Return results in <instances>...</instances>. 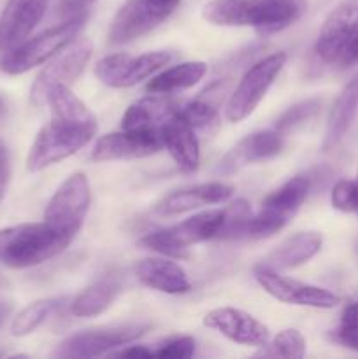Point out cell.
Listing matches in <instances>:
<instances>
[{"mask_svg":"<svg viewBox=\"0 0 358 359\" xmlns=\"http://www.w3.org/2000/svg\"><path fill=\"white\" fill-rule=\"evenodd\" d=\"M305 339L298 330L288 328L277 333L272 340V353L281 358L300 359L305 356Z\"/></svg>","mask_w":358,"mask_h":359,"instance_id":"1f68e13d","label":"cell"},{"mask_svg":"<svg viewBox=\"0 0 358 359\" xmlns=\"http://www.w3.org/2000/svg\"><path fill=\"white\" fill-rule=\"evenodd\" d=\"M330 339L347 349L358 351V321H343V325L330 335Z\"/></svg>","mask_w":358,"mask_h":359,"instance_id":"e575fe53","label":"cell"},{"mask_svg":"<svg viewBox=\"0 0 358 359\" xmlns=\"http://www.w3.org/2000/svg\"><path fill=\"white\" fill-rule=\"evenodd\" d=\"M11 179V160H9V151H7L6 144L0 140V202L6 196L7 184Z\"/></svg>","mask_w":358,"mask_h":359,"instance_id":"d590c367","label":"cell"},{"mask_svg":"<svg viewBox=\"0 0 358 359\" xmlns=\"http://www.w3.org/2000/svg\"><path fill=\"white\" fill-rule=\"evenodd\" d=\"M90 203V181L84 174H72L58 186L46 205L44 221L60 233L74 238L83 226Z\"/></svg>","mask_w":358,"mask_h":359,"instance_id":"30bf717a","label":"cell"},{"mask_svg":"<svg viewBox=\"0 0 358 359\" xmlns=\"http://www.w3.org/2000/svg\"><path fill=\"white\" fill-rule=\"evenodd\" d=\"M286 53L277 51L258 60L246 70V74L239 81L237 88L232 91L227 102L225 114H227L228 121L241 123L255 112L260 102L265 98L269 88L272 86L274 81L281 74L283 67L286 65Z\"/></svg>","mask_w":358,"mask_h":359,"instance_id":"ba28073f","label":"cell"},{"mask_svg":"<svg viewBox=\"0 0 358 359\" xmlns=\"http://www.w3.org/2000/svg\"><path fill=\"white\" fill-rule=\"evenodd\" d=\"M11 311H13V305L6 300H0V325L6 321V318L11 314Z\"/></svg>","mask_w":358,"mask_h":359,"instance_id":"f35d334b","label":"cell"},{"mask_svg":"<svg viewBox=\"0 0 358 359\" xmlns=\"http://www.w3.org/2000/svg\"><path fill=\"white\" fill-rule=\"evenodd\" d=\"M357 255H358V244H357Z\"/></svg>","mask_w":358,"mask_h":359,"instance_id":"b9f144b4","label":"cell"},{"mask_svg":"<svg viewBox=\"0 0 358 359\" xmlns=\"http://www.w3.org/2000/svg\"><path fill=\"white\" fill-rule=\"evenodd\" d=\"M207 72V63L193 60V62H183L179 65L165 69L164 72L154 74L147 81L146 90L150 93H172V91L188 90L204 79Z\"/></svg>","mask_w":358,"mask_h":359,"instance_id":"484cf974","label":"cell"},{"mask_svg":"<svg viewBox=\"0 0 358 359\" xmlns=\"http://www.w3.org/2000/svg\"><path fill=\"white\" fill-rule=\"evenodd\" d=\"M160 133L164 147L178 168L183 172H195L200 163V146L195 130L174 114L161 125Z\"/></svg>","mask_w":358,"mask_h":359,"instance_id":"7402d4cb","label":"cell"},{"mask_svg":"<svg viewBox=\"0 0 358 359\" xmlns=\"http://www.w3.org/2000/svg\"><path fill=\"white\" fill-rule=\"evenodd\" d=\"M321 107V102L318 98H307V100H300L297 104L291 105L290 109L283 112L279 116V119L276 121V130L279 133H288L291 130H295L297 126L304 125L305 121H309L311 118H314L319 112Z\"/></svg>","mask_w":358,"mask_h":359,"instance_id":"f546056e","label":"cell"},{"mask_svg":"<svg viewBox=\"0 0 358 359\" xmlns=\"http://www.w3.org/2000/svg\"><path fill=\"white\" fill-rule=\"evenodd\" d=\"M283 133L274 130H260L239 140L218 163L216 174L232 175L256 161H265L283 151Z\"/></svg>","mask_w":358,"mask_h":359,"instance_id":"e0dca14e","label":"cell"},{"mask_svg":"<svg viewBox=\"0 0 358 359\" xmlns=\"http://www.w3.org/2000/svg\"><path fill=\"white\" fill-rule=\"evenodd\" d=\"M91 53H93V44L86 37H74L67 46H63L51 60L48 65L41 70L37 79L34 81L30 90L32 104L42 107L46 104L49 90L56 84H67L72 86L77 77L83 74L84 67L90 62Z\"/></svg>","mask_w":358,"mask_h":359,"instance_id":"8fae6325","label":"cell"},{"mask_svg":"<svg viewBox=\"0 0 358 359\" xmlns=\"http://www.w3.org/2000/svg\"><path fill=\"white\" fill-rule=\"evenodd\" d=\"M46 104H49V107H51L53 118L74 123V125L97 128V118L93 116V112L86 107V104L76 93H72L70 86H67V84L53 86L46 97Z\"/></svg>","mask_w":358,"mask_h":359,"instance_id":"4316f807","label":"cell"},{"mask_svg":"<svg viewBox=\"0 0 358 359\" xmlns=\"http://www.w3.org/2000/svg\"><path fill=\"white\" fill-rule=\"evenodd\" d=\"M86 20V13L65 18L62 23L41 32L39 35L25 39L18 46L4 51L0 58V70L9 76H20L42 63L49 62L63 46L69 44Z\"/></svg>","mask_w":358,"mask_h":359,"instance_id":"3957f363","label":"cell"},{"mask_svg":"<svg viewBox=\"0 0 358 359\" xmlns=\"http://www.w3.org/2000/svg\"><path fill=\"white\" fill-rule=\"evenodd\" d=\"M234 186L218 181L186 186V188L175 189L164 196L157 203V212L164 214V216H175V214L200 209V207L225 203L234 196Z\"/></svg>","mask_w":358,"mask_h":359,"instance_id":"d6986e66","label":"cell"},{"mask_svg":"<svg viewBox=\"0 0 358 359\" xmlns=\"http://www.w3.org/2000/svg\"><path fill=\"white\" fill-rule=\"evenodd\" d=\"M74 238L49 223H25L0 230V263L9 269H30L58 256Z\"/></svg>","mask_w":358,"mask_h":359,"instance_id":"7a4b0ae2","label":"cell"},{"mask_svg":"<svg viewBox=\"0 0 358 359\" xmlns=\"http://www.w3.org/2000/svg\"><path fill=\"white\" fill-rule=\"evenodd\" d=\"M354 182H357V188H358V174H357V181H354ZM358 214V212H357Z\"/></svg>","mask_w":358,"mask_h":359,"instance_id":"60d3db41","label":"cell"},{"mask_svg":"<svg viewBox=\"0 0 358 359\" xmlns=\"http://www.w3.org/2000/svg\"><path fill=\"white\" fill-rule=\"evenodd\" d=\"M178 107L164 93H150L133 102L121 118V130L128 132H150L160 130L168 118L175 114Z\"/></svg>","mask_w":358,"mask_h":359,"instance_id":"603a6c76","label":"cell"},{"mask_svg":"<svg viewBox=\"0 0 358 359\" xmlns=\"http://www.w3.org/2000/svg\"><path fill=\"white\" fill-rule=\"evenodd\" d=\"M123 280L116 273H105L84 287L70 304V312L76 318H95L107 311L121 294Z\"/></svg>","mask_w":358,"mask_h":359,"instance_id":"d4e9b609","label":"cell"},{"mask_svg":"<svg viewBox=\"0 0 358 359\" xmlns=\"http://www.w3.org/2000/svg\"><path fill=\"white\" fill-rule=\"evenodd\" d=\"M225 210L223 228L220 231L218 238H235L244 233V226L251 216V207L246 200L239 198L232 202Z\"/></svg>","mask_w":358,"mask_h":359,"instance_id":"4dcf8cb0","label":"cell"},{"mask_svg":"<svg viewBox=\"0 0 358 359\" xmlns=\"http://www.w3.org/2000/svg\"><path fill=\"white\" fill-rule=\"evenodd\" d=\"M323 237L319 231H298L286 241L281 242L272 252L262 259L260 265L265 269L283 272V270L297 269L309 259L314 258L321 251Z\"/></svg>","mask_w":358,"mask_h":359,"instance_id":"44dd1931","label":"cell"},{"mask_svg":"<svg viewBox=\"0 0 358 359\" xmlns=\"http://www.w3.org/2000/svg\"><path fill=\"white\" fill-rule=\"evenodd\" d=\"M63 304V298H41L32 302L25 309L18 312L16 318L11 323V333L14 337H27L34 333L39 326L44 325L46 319Z\"/></svg>","mask_w":358,"mask_h":359,"instance_id":"83f0119b","label":"cell"},{"mask_svg":"<svg viewBox=\"0 0 358 359\" xmlns=\"http://www.w3.org/2000/svg\"><path fill=\"white\" fill-rule=\"evenodd\" d=\"M316 53L326 65L347 69L358 62V0H340L325 18Z\"/></svg>","mask_w":358,"mask_h":359,"instance_id":"277c9868","label":"cell"},{"mask_svg":"<svg viewBox=\"0 0 358 359\" xmlns=\"http://www.w3.org/2000/svg\"><path fill=\"white\" fill-rule=\"evenodd\" d=\"M253 276H255L256 283L263 287V291L281 304L297 305V307L333 309L340 302L337 294L325 287L312 286V284L281 276V272L265 269L262 265L255 266Z\"/></svg>","mask_w":358,"mask_h":359,"instance_id":"4fadbf2b","label":"cell"},{"mask_svg":"<svg viewBox=\"0 0 358 359\" xmlns=\"http://www.w3.org/2000/svg\"><path fill=\"white\" fill-rule=\"evenodd\" d=\"M175 116L181 118L186 125L192 126L197 133H216L220 128L218 107L214 105V102L204 100V98H197L181 109L178 107Z\"/></svg>","mask_w":358,"mask_h":359,"instance_id":"f1b7e54d","label":"cell"},{"mask_svg":"<svg viewBox=\"0 0 358 359\" xmlns=\"http://www.w3.org/2000/svg\"><path fill=\"white\" fill-rule=\"evenodd\" d=\"M204 325L239 346L263 347L269 342V328L241 309H214L206 314Z\"/></svg>","mask_w":358,"mask_h":359,"instance_id":"2e32d148","label":"cell"},{"mask_svg":"<svg viewBox=\"0 0 358 359\" xmlns=\"http://www.w3.org/2000/svg\"><path fill=\"white\" fill-rule=\"evenodd\" d=\"M181 0H126L114 14L107 41L112 46L133 42L168 20Z\"/></svg>","mask_w":358,"mask_h":359,"instance_id":"9c48e42d","label":"cell"},{"mask_svg":"<svg viewBox=\"0 0 358 359\" xmlns=\"http://www.w3.org/2000/svg\"><path fill=\"white\" fill-rule=\"evenodd\" d=\"M332 200L333 209L340 210V212H358V188L357 182L350 181V179H340L336 182L332 189Z\"/></svg>","mask_w":358,"mask_h":359,"instance_id":"d6a6232c","label":"cell"},{"mask_svg":"<svg viewBox=\"0 0 358 359\" xmlns=\"http://www.w3.org/2000/svg\"><path fill=\"white\" fill-rule=\"evenodd\" d=\"M302 11V0H211L202 16L218 27H251L260 35H272L293 25Z\"/></svg>","mask_w":358,"mask_h":359,"instance_id":"6da1fadb","label":"cell"},{"mask_svg":"<svg viewBox=\"0 0 358 359\" xmlns=\"http://www.w3.org/2000/svg\"><path fill=\"white\" fill-rule=\"evenodd\" d=\"M49 7V0H7L0 13V51L30 37Z\"/></svg>","mask_w":358,"mask_h":359,"instance_id":"ac0fdd59","label":"cell"},{"mask_svg":"<svg viewBox=\"0 0 358 359\" xmlns=\"http://www.w3.org/2000/svg\"><path fill=\"white\" fill-rule=\"evenodd\" d=\"M118 356L147 359V358H154V353H153V349H147L146 346H128L126 349L119 351Z\"/></svg>","mask_w":358,"mask_h":359,"instance_id":"8d00e7d4","label":"cell"},{"mask_svg":"<svg viewBox=\"0 0 358 359\" xmlns=\"http://www.w3.org/2000/svg\"><path fill=\"white\" fill-rule=\"evenodd\" d=\"M309 189H311V179L305 175L291 177L276 191L265 196L262 209L255 216H249L242 235L248 238H269L283 230L305 202Z\"/></svg>","mask_w":358,"mask_h":359,"instance_id":"52a82bcc","label":"cell"},{"mask_svg":"<svg viewBox=\"0 0 358 359\" xmlns=\"http://www.w3.org/2000/svg\"><path fill=\"white\" fill-rule=\"evenodd\" d=\"M223 221V209L204 210V212L195 214L174 226L150 231L140 238V245L161 256H167V258L186 259L190 256V245L220 237Z\"/></svg>","mask_w":358,"mask_h":359,"instance_id":"5b68a950","label":"cell"},{"mask_svg":"<svg viewBox=\"0 0 358 359\" xmlns=\"http://www.w3.org/2000/svg\"><path fill=\"white\" fill-rule=\"evenodd\" d=\"M172 60L167 51H147L139 56L111 53L95 63V74L109 88H130L164 69Z\"/></svg>","mask_w":358,"mask_h":359,"instance_id":"7c38bea8","label":"cell"},{"mask_svg":"<svg viewBox=\"0 0 358 359\" xmlns=\"http://www.w3.org/2000/svg\"><path fill=\"white\" fill-rule=\"evenodd\" d=\"M77 2H79L81 6H84V7H86V6H90V4L97 2V0H77Z\"/></svg>","mask_w":358,"mask_h":359,"instance_id":"ab89813d","label":"cell"},{"mask_svg":"<svg viewBox=\"0 0 358 359\" xmlns=\"http://www.w3.org/2000/svg\"><path fill=\"white\" fill-rule=\"evenodd\" d=\"M97 128L53 118L35 135L27 156L28 172H41L51 165L67 160L83 149L95 137Z\"/></svg>","mask_w":358,"mask_h":359,"instance_id":"8992f818","label":"cell"},{"mask_svg":"<svg viewBox=\"0 0 358 359\" xmlns=\"http://www.w3.org/2000/svg\"><path fill=\"white\" fill-rule=\"evenodd\" d=\"M153 353L154 358L161 359H188L195 353V340L188 335L172 337L158 346V349H154Z\"/></svg>","mask_w":358,"mask_h":359,"instance_id":"836d02e7","label":"cell"},{"mask_svg":"<svg viewBox=\"0 0 358 359\" xmlns=\"http://www.w3.org/2000/svg\"><path fill=\"white\" fill-rule=\"evenodd\" d=\"M164 147L160 130L150 132H121L102 135L95 142L91 151L93 161H114V160H133V158H146L158 153Z\"/></svg>","mask_w":358,"mask_h":359,"instance_id":"9a60e30c","label":"cell"},{"mask_svg":"<svg viewBox=\"0 0 358 359\" xmlns=\"http://www.w3.org/2000/svg\"><path fill=\"white\" fill-rule=\"evenodd\" d=\"M135 276L144 286L165 294H185L192 290L188 273L179 263L164 258H144L135 265Z\"/></svg>","mask_w":358,"mask_h":359,"instance_id":"ffe728a7","label":"cell"},{"mask_svg":"<svg viewBox=\"0 0 358 359\" xmlns=\"http://www.w3.org/2000/svg\"><path fill=\"white\" fill-rule=\"evenodd\" d=\"M358 112V74L351 77L340 93L337 95L329 119H326L325 137H323V151H330L340 144L347 130L353 125Z\"/></svg>","mask_w":358,"mask_h":359,"instance_id":"cb8c5ba5","label":"cell"},{"mask_svg":"<svg viewBox=\"0 0 358 359\" xmlns=\"http://www.w3.org/2000/svg\"><path fill=\"white\" fill-rule=\"evenodd\" d=\"M150 325L130 323V325L107 326V328L88 330L69 337L60 346V354L67 358H97L111 353L116 347H123L133 342L147 332Z\"/></svg>","mask_w":358,"mask_h":359,"instance_id":"5bb4252c","label":"cell"},{"mask_svg":"<svg viewBox=\"0 0 358 359\" xmlns=\"http://www.w3.org/2000/svg\"><path fill=\"white\" fill-rule=\"evenodd\" d=\"M343 321H358V302L347 305L343 312Z\"/></svg>","mask_w":358,"mask_h":359,"instance_id":"74e56055","label":"cell"}]
</instances>
